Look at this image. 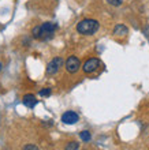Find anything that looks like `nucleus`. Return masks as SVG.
I'll use <instances>...</instances> for the list:
<instances>
[{
  "label": "nucleus",
  "mask_w": 149,
  "mask_h": 150,
  "mask_svg": "<svg viewBox=\"0 0 149 150\" xmlns=\"http://www.w3.org/2000/svg\"><path fill=\"white\" fill-rule=\"evenodd\" d=\"M56 29H58V25L56 23L45 22V23H43L41 26H36V28L33 29V37H34V38H40V40L51 38Z\"/></svg>",
  "instance_id": "f257e3e1"
},
{
  "label": "nucleus",
  "mask_w": 149,
  "mask_h": 150,
  "mask_svg": "<svg viewBox=\"0 0 149 150\" xmlns=\"http://www.w3.org/2000/svg\"><path fill=\"white\" fill-rule=\"evenodd\" d=\"M98 22L94 19H83L77 25V32L83 36H92L98 30Z\"/></svg>",
  "instance_id": "f03ea898"
},
{
  "label": "nucleus",
  "mask_w": 149,
  "mask_h": 150,
  "mask_svg": "<svg viewBox=\"0 0 149 150\" xmlns=\"http://www.w3.org/2000/svg\"><path fill=\"white\" fill-rule=\"evenodd\" d=\"M79 67H81V62H79V59L77 57V56H70V57L67 59V62H66V70L70 72V74L77 72L79 70Z\"/></svg>",
  "instance_id": "7ed1b4c3"
},
{
  "label": "nucleus",
  "mask_w": 149,
  "mask_h": 150,
  "mask_svg": "<svg viewBox=\"0 0 149 150\" xmlns=\"http://www.w3.org/2000/svg\"><path fill=\"white\" fill-rule=\"evenodd\" d=\"M62 63H63L62 57H55V59H52L47 66V74L48 75L56 74V72L59 71V68L62 67Z\"/></svg>",
  "instance_id": "20e7f679"
},
{
  "label": "nucleus",
  "mask_w": 149,
  "mask_h": 150,
  "mask_svg": "<svg viewBox=\"0 0 149 150\" xmlns=\"http://www.w3.org/2000/svg\"><path fill=\"white\" fill-rule=\"evenodd\" d=\"M100 67V60L96 59V57H92V59L86 60L85 64H83V72H86V74H90V72H94L97 68Z\"/></svg>",
  "instance_id": "39448f33"
},
{
  "label": "nucleus",
  "mask_w": 149,
  "mask_h": 150,
  "mask_svg": "<svg viewBox=\"0 0 149 150\" xmlns=\"http://www.w3.org/2000/svg\"><path fill=\"white\" fill-rule=\"evenodd\" d=\"M78 120H79L78 113H75L73 111H67L66 113L62 115V122L64 124H75Z\"/></svg>",
  "instance_id": "423d86ee"
},
{
  "label": "nucleus",
  "mask_w": 149,
  "mask_h": 150,
  "mask_svg": "<svg viewBox=\"0 0 149 150\" xmlns=\"http://www.w3.org/2000/svg\"><path fill=\"white\" fill-rule=\"evenodd\" d=\"M22 103H24L25 107H28L31 109V108H34L37 105V100H36V97L33 94H26V96H24Z\"/></svg>",
  "instance_id": "0eeeda50"
},
{
  "label": "nucleus",
  "mask_w": 149,
  "mask_h": 150,
  "mask_svg": "<svg viewBox=\"0 0 149 150\" xmlns=\"http://www.w3.org/2000/svg\"><path fill=\"white\" fill-rule=\"evenodd\" d=\"M127 28H126L125 25H116L115 26V29H114V34L115 36H118V37H123V36H126L127 34Z\"/></svg>",
  "instance_id": "6e6552de"
},
{
  "label": "nucleus",
  "mask_w": 149,
  "mask_h": 150,
  "mask_svg": "<svg viewBox=\"0 0 149 150\" xmlns=\"http://www.w3.org/2000/svg\"><path fill=\"white\" fill-rule=\"evenodd\" d=\"M79 138L82 139L83 142H89L90 139H92V135H90L89 131H81L79 132Z\"/></svg>",
  "instance_id": "1a4fd4ad"
},
{
  "label": "nucleus",
  "mask_w": 149,
  "mask_h": 150,
  "mask_svg": "<svg viewBox=\"0 0 149 150\" xmlns=\"http://www.w3.org/2000/svg\"><path fill=\"white\" fill-rule=\"evenodd\" d=\"M79 145L77 142H70V143H67V146L64 150H78Z\"/></svg>",
  "instance_id": "9d476101"
},
{
  "label": "nucleus",
  "mask_w": 149,
  "mask_h": 150,
  "mask_svg": "<svg viewBox=\"0 0 149 150\" xmlns=\"http://www.w3.org/2000/svg\"><path fill=\"white\" fill-rule=\"evenodd\" d=\"M40 96H41V97H48V96H51V89H49V87H47V89L40 90Z\"/></svg>",
  "instance_id": "9b49d317"
},
{
  "label": "nucleus",
  "mask_w": 149,
  "mask_h": 150,
  "mask_svg": "<svg viewBox=\"0 0 149 150\" xmlns=\"http://www.w3.org/2000/svg\"><path fill=\"white\" fill-rule=\"evenodd\" d=\"M107 1H108L111 6H116V7L122 4V0H107Z\"/></svg>",
  "instance_id": "f8f14e48"
},
{
  "label": "nucleus",
  "mask_w": 149,
  "mask_h": 150,
  "mask_svg": "<svg viewBox=\"0 0 149 150\" xmlns=\"http://www.w3.org/2000/svg\"><path fill=\"white\" fill-rule=\"evenodd\" d=\"M24 150H38V147L36 146V145H26L24 147Z\"/></svg>",
  "instance_id": "ddd939ff"
},
{
  "label": "nucleus",
  "mask_w": 149,
  "mask_h": 150,
  "mask_svg": "<svg viewBox=\"0 0 149 150\" xmlns=\"http://www.w3.org/2000/svg\"><path fill=\"white\" fill-rule=\"evenodd\" d=\"M144 34H145V36L149 38V26H146V28L144 29Z\"/></svg>",
  "instance_id": "4468645a"
},
{
  "label": "nucleus",
  "mask_w": 149,
  "mask_h": 150,
  "mask_svg": "<svg viewBox=\"0 0 149 150\" xmlns=\"http://www.w3.org/2000/svg\"><path fill=\"white\" fill-rule=\"evenodd\" d=\"M0 71H1V63H0Z\"/></svg>",
  "instance_id": "2eb2a0df"
}]
</instances>
